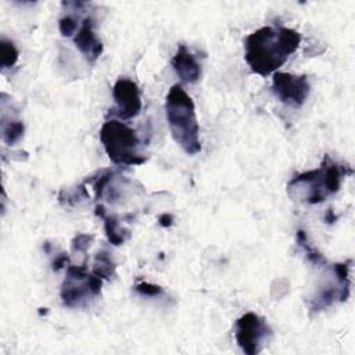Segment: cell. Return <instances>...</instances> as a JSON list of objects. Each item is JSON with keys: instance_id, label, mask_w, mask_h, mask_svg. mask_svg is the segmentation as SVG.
I'll return each instance as SVG.
<instances>
[{"instance_id": "cell-1", "label": "cell", "mask_w": 355, "mask_h": 355, "mask_svg": "<svg viewBox=\"0 0 355 355\" xmlns=\"http://www.w3.org/2000/svg\"><path fill=\"white\" fill-rule=\"evenodd\" d=\"M301 39L293 28L262 26L244 39V60L257 75L275 73L297 51Z\"/></svg>"}, {"instance_id": "cell-2", "label": "cell", "mask_w": 355, "mask_h": 355, "mask_svg": "<svg viewBox=\"0 0 355 355\" xmlns=\"http://www.w3.org/2000/svg\"><path fill=\"white\" fill-rule=\"evenodd\" d=\"M348 175H352L349 165L337 162L326 154L318 169L295 175L287 184V193L293 200L319 204L336 194Z\"/></svg>"}, {"instance_id": "cell-3", "label": "cell", "mask_w": 355, "mask_h": 355, "mask_svg": "<svg viewBox=\"0 0 355 355\" xmlns=\"http://www.w3.org/2000/svg\"><path fill=\"white\" fill-rule=\"evenodd\" d=\"M165 114L173 140L189 155L201 151L200 126L196 114V105L184 89L173 85L165 98Z\"/></svg>"}, {"instance_id": "cell-4", "label": "cell", "mask_w": 355, "mask_h": 355, "mask_svg": "<svg viewBox=\"0 0 355 355\" xmlns=\"http://www.w3.org/2000/svg\"><path fill=\"white\" fill-rule=\"evenodd\" d=\"M100 140L108 158L116 165H141L147 161L140 148V139L125 122L110 119L100 129Z\"/></svg>"}, {"instance_id": "cell-5", "label": "cell", "mask_w": 355, "mask_h": 355, "mask_svg": "<svg viewBox=\"0 0 355 355\" xmlns=\"http://www.w3.org/2000/svg\"><path fill=\"white\" fill-rule=\"evenodd\" d=\"M103 279L93 272L89 273L86 262L82 265L67 266V275L61 286V300L68 308H76L86 304L89 297H97L101 293Z\"/></svg>"}, {"instance_id": "cell-6", "label": "cell", "mask_w": 355, "mask_h": 355, "mask_svg": "<svg viewBox=\"0 0 355 355\" xmlns=\"http://www.w3.org/2000/svg\"><path fill=\"white\" fill-rule=\"evenodd\" d=\"M272 337V329L263 318L247 312L236 320L234 338L247 355H257Z\"/></svg>"}, {"instance_id": "cell-7", "label": "cell", "mask_w": 355, "mask_h": 355, "mask_svg": "<svg viewBox=\"0 0 355 355\" xmlns=\"http://www.w3.org/2000/svg\"><path fill=\"white\" fill-rule=\"evenodd\" d=\"M272 90L283 104L300 108L311 93V85L306 75L275 72L272 78Z\"/></svg>"}, {"instance_id": "cell-8", "label": "cell", "mask_w": 355, "mask_h": 355, "mask_svg": "<svg viewBox=\"0 0 355 355\" xmlns=\"http://www.w3.org/2000/svg\"><path fill=\"white\" fill-rule=\"evenodd\" d=\"M112 97L115 101V114L118 118L126 121L137 116L141 111V98L139 86L126 78H119L112 87Z\"/></svg>"}, {"instance_id": "cell-9", "label": "cell", "mask_w": 355, "mask_h": 355, "mask_svg": "<svg viewBox=\"0 0 355 355\" xmlns=\"http://www.w3.org/2000/svg\"><path fill=\"white\" fill-rule=\"evenodd\" d=\"M73 43L76 49L90 62H94L103 54L104 47L101 40L97 37L94 32V21L92 17H86L80 22V26L73 36Z\"/></svg>"}, {"instance_id": "cell-10", "label": "cell", "mask_w": 355, "mask_h": 355, "mask_svg": "<svg viewBox=\"0 0 355 355\" xmlns=\"http://www.w3.org/2000/svg\"><path fill=\"white\" fill-rule=\"evenodd\" d=\"M171 62L175 73L180 78V80L186 83H194L201 78V65L184 44L178 47V51L175 53Z\"/></svg>"}, {"instance_id": "cell-11", "label": "cell", "mask_w": 355, "mask_h": 355, "mask_svg": "<svg viewBox=\"0 0 355 355\" xmlns=\"http://www.w3.org/2000/svg\"><path fill=\"white\" fill-rule=\"evenodd\" d=\"M94 212L98 218H101L104 220L105 236L112 245H122L130 237V230L125 229L115 215L107 214L105 208L101 204L96 205Z\"/></svg>"}, {"instance_id": "cell-12", "label": "cell", "mask_w": 355, "mask_h": 355, "mask_svg": "<svg viewBox=\"0 0 355 355\" xmlns=\"http://www.w3.org/2000/svg\"><path fill=\"white\" fill-rule=\"evenodd\" d=\"M115 269L116 263L112 258V254L105 248L100 250L94 257L93 273L101 277L103 280H111L115 276Z\"/></svg>"}, {"instance_id": "cell-13", "label": "cell", "mask_w": 355, "mask_h": 355, "mask_svg": "<svg viewBox=\"0 0 355 355\" xmlns=\"http://www.w3.org/2000/svg\"><path fill=\"white\" fill-rule=\"evenodd\" d=\"M24 123L19 119H10L8 122L1 119V137L8 146L15 144L24 136Z\"/></svg>"}, {"instance_id": "cell-14", "label": "cell", "mask_w": 355, "mask_h": 355, "mask_svg": "<svg viewBox=\"0 0 355 355\" xmlns=\"http://www.w3.org/2000/svg\"><path fill=\"white\" fill-rule=\"evenodd\" d=\"M0 54H1L0 64H1L3 69L14 67L19 57V53H18V49L15 47V44L6 37H3L0 42Z\"/></svg>"}, {"instance_id": "cell-15", "label": "cell", "mask_w": 355, "mask_h": 355, "mask_svg": "<svg viewBox=\"0 0 355 355\" xmlns=\"http://www.w3.org/2000/svg\"><path fill=\"white\" fill-rule=\"evenodd\" d=\"M58 31L62 36H72L78 31V22L72 15H64L58 19Z\"/></svg>"}, {"instance_id": "cell-16", "label": "cell", "mask_w": 355, "mask_h": 355, "mask_svg": "<svg viewBox=\"0 0 355 355\" xmlns=\"http://www.w3.org/2000/svg\"><path fill=\"white\" fill-rule=\"evenodd\" d=\"M135 291L143 297H159L164 294V290L153 283L148 282H140L135 286Z\"/></svg>"}, {"instance_id": "cell-17", "label": "cell", "mask_w": 355, "mask_h": 355, "mask_svg": "<svg viewBox=\"0 0 355 355\" xmlns=\"http://www.w3.org/2000/svg\"><path fill=\"white\" fill-rule=\"evenodd\" d=\"M93 241V236L92 234H85V233H78L72 241H71V247L73 252H82L86 254L90 243Z\"/></svg>"}, {"instance_id": "cell-18", "label": "cell", "mask_w": 355, "mask_h": 355, "mask_svg": "<svg viewBox=\"0 0 355 355\" xmlns=\"http://www.w3.org/2000/svg\"><path fill=\"white\" fill-rule=\"evenodd\" d=\"M53 270L58 272L62 268H67L69 265V257L65 252H61L60 255H55V258L53 259Z\"/></svg>"}, {"instance_id": "cell-19", "label": "cell", "mask_w": 355, "mask_h": 355, "mask_svg": "<svg viewBox=\"0 0 355 355\" xmlns=\"http://www.w3.org/2000/svg\"><path fill=\"white\" fill-rule=\"evenodd\" d=\"M158 223L162 226V227H169L172 226L173 223V216L171 214H162L159 218H158Z\"/></svg>"}, {"instance_id": "cell-20", "label": "cell", "mask_w": 355, "mask_h": 355, "mask_svg": "<svg viewBox=\"0 0 355 355\" xmlns=\"http://www.w3.org/2000/svg\"><path fill=\"white\" fill-rule=\"evenodd\" d=\"M336 219H337V216L333 214V211H331V209H329V211H327V214H326L324 220H326L327 223H333Z\"/></svg>"}]
</instances>
